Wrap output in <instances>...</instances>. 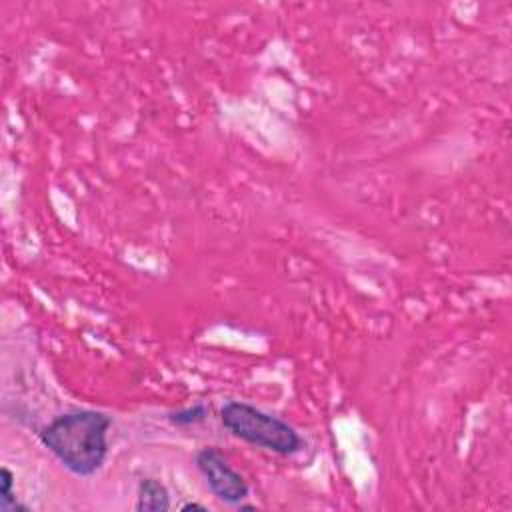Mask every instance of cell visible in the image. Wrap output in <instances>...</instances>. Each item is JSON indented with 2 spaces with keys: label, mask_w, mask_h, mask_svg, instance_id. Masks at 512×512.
I'll list each match as a JSON object with an SVG mask.
<instances>
[{
  "label": "cell",
  "mask_w": 512,
  "mask_h": 512,
  "mask_svg": "<svg viewBox=\"0 0 512 512\" xmlns=\"http://www.w3.org/2000/svg\"><path fill=\"white\" fill-rule=\"evenodd\" d=\"M110 424L104 412L74 410L56 416L40 432V440L70 472L92 476L106 460Z\"/></svg>",
  "instance_id": "cell-1"
},
{
  "label": "cell",
  "mask_w": 512,
  "mask_h": 512,
  "mask_svg": "<svg viewBox=\"0 0 512 512\" xmlns=\"http://www.w3.org/2000/svg\"><path fill=\"white\" fill-rule=\"evenodd\" d=\"M220 420L234 436L278 454H294L302 446V438L290 424L246 402H226Z\"/></svg>",
  "instance_id": "cell-2"
},
{
  "label": "cell",
  "mask_w": 512,
  "mask_h": 512,
  "mask_svg": "<svg viewBox=\"0 0 512 512\" xmlns=\"http://www.w3.org/2000/svg\"><path fill=\"white\" fill-rule=\"evenodd\" d=\"M196 466L206 478L210 490L228 504H240L248 496V484L228 464L218 448H202L196 454Z\"/></svg>",
  "instance_id": "cell-3"
},
{
  "label": "cell",
  "mask_w": 512,
  "mask_h": 512,
  "mask_svg": "<svg viewBox=\"0 0 512 512\" xmlns=\"http://www.w3.org/2000/svg\"><path fill=\"white\" fill-rule=\"evenodd\" d=\"M136 508L140 512H164L170 510V496L162 482L154 478H144L138 486V502Z\"/></svg>",
  "instance_id": "cell-4"
},
{
  "label": "cell",
  "mask_w": 512,
  "mask_h": 512,
  "mask_svg": "<svg viewBox=\"0 0 512 512\" xmlns=\"http://www.w3.org/2000/svg\"><path fill=\"white\" fill-rule=\"evenodd\" d=\"M12 484H14V476L8 468H2V490H0V510L2 512H12L16 508L20 510H28L26 506L18 504L14 494H12Z\"/></svg>",
  "instance_id": "cell-5"
},
{
  "label": "cell",
  "mask_w": 512,
  "mask_h": 512,
  "mask_svg": "<svg viewBox=\"0 0 512 512\" xmlns=\"http://www.w3.org/2000/svg\"><path fill=\"white\" fill-rule=\"evenodd\" d=\"M206 406L202 404H196L188 410H180V412H172L170 414V422L172 424H178V426H188V424H194V422H200L206 418Z\"/></svg>",
  "instance_id": "cell-6"
}]
</instances>
